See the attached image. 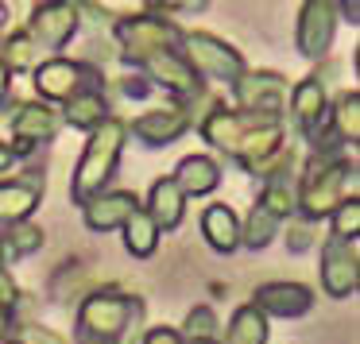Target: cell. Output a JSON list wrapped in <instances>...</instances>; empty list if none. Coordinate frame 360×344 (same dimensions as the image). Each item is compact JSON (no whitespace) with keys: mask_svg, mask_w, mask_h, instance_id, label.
I'll list each match as a JSON object with an SVG mask.
<instances>
[{"mask_svg":"<svg viewBox=\"0 0 360 344\" xmlns=\"http://www.w3.org/2000/svg\"><path fill=\"white\" fill-rule=\"evenodd\" d=\"M151 12H182V16H202L210 8V0H148Z\"/></svg>","mask_w":360,"mask_h":344,"instance_id":"32","label":"cell"},{"mask_svg":"<svg viewBox=\"0 0 360 344\" xmlns=\"http://www.w3.org/2000/svg\"><path fill=\"white\" fill-rule=\"evenodd\" d=\"M8 132H12V147L16 159H27L32 151H43L63 135V117L51 101H16L8 112Z\"/></svg>","mask_w":360,"mask_h":344,"instance_id":"7","label":"cell"},{"mask_svg":"<svg viewBox=\"0 0 360 344\" xmlns=\"http://www.w3.org/2000/svg\"><path fill=\"white\" fill-rule=\"evenodd\" d=\"M356 186L360 174L352 155L306 159V166L295 174V217L321 225L345 197H356Z\"/></svg>","mask_w":360,"mask_h":344,"instance_id":"1","label":"cell"},{"mask_svg":"<svg viewBox=\"0 0 360 344\" xmlns=\"http://www.w3.org/2000/svg\"><path fill=\"white\" fill-rule=\"evenodd\" d=\"M318 279L321 290L337 302H349L360 286V256H356V244L352 240H337L329 236L321 244V267H318Z\"/></svg>","mask_w":360,"mask_h":344,"instance_id":"12","label":"cell"},{"mask_svg":"<svg viewBox=\"0 0 360 344\" xmlns=\"http://www.w3.org/2000/svg\"><path fill=\"white\" fill-rule=\"evenodd\" d=\"M326 124L341 135L345 147H356L360 143V93L356 89H341L337 97H329Z\"/></svg>","mask_w":360,"mask_h":344,"instance_id":"23","label":"cell"},{"mask_svg":"<svg viewBox=\"0 0 360 344\" xmlns=\"http://www.w3.org/2000/svg\"><path fill=\"white\" fill-rule=\"evenodd\" d=\"M120 236H124L128 256H136V259H151L159 251V228H155V220L143 213V205L128 213V220L120 225Z\"/></svg>","mask_w":360,"mask_h":344,"instance_id":"24","label":"cell"},{"mask_svg":"<svg viewBox=\"0 0 360 344\" xmlns=\"http://www.w3.org/2000/svg\"><path fill=\"white\" fill-rule=\"evenodd\" d=\"M8 24H12V12H8V4H4V0H0V35L8 32Z\"/></svg>","mask_w":360,"mask_h":344,"instance_id":"38","label":"cell"},{"mask_svg":"<svg viewBox=\"0 0 360 344\" xmlns=\"http://www.w3.org/2000/svg\"><path fill=\"white\" fill-rule=\"evenodd\" d=\"M179 55L186 58L190 70H194L205 86H210V81H225V86H233V81L248 70V62H244L240 51L229 47L225 39H217V35H210V32H182Z\"/></svg>","mask_w":360,"mask_h":344,"instance_id":"6","label":"cell"},{"mask_svg":"<svg viewBox=\"0 0 360 344\" xmlns=\"http://www.w3.org/2000/svg\"><path fill=\"white\" fill-rule=\"evenodd\" d=\"M74 344H78V340H74Z\"/></svg>","mask_w":360,"mask_h":344,"instance_id":"41","label":"cell"},{"mask_svg":"<svg viewBox=\"0 0 360 344\" xmlns=\"http://www.w3.org/2000/svg\"><path fill=\"white\" fill-rule=\"evenodd\" d=\"M326 220H329V232H333L337 240H352V244H356V236H360V197H345V201L337 205Z\"/></svg>","mask_w":360,"mask_h":344,"instance_id":"30","label":"cell"},{"mask_svg":"<svg viewBox=\"0 0 360 344\" xmlns=\"http://www.w3.org/2000/svg\"><path fill=\"white\" fill-rule=\"evenodd\" d=\"M132 209H140V197H136L132 190H112L109 186V190L94 194L86 205H82V225H86L89 232H97V236L117 232Z\"/></svg>","mask_w":360,"mask_h":344,"instance_id":"16","label":"cell"},{"mask_svg":"<svg viewBox=\"0 0 360 344\" xmlns=\"http://www.w3.org/2000/svg\"><path fill=\"white\" fill-rule=\"evenodd\" d=\"M329 74H333V62L321 58V62L314 66V74H306V78L287 93L290 124H295V132L302 135V140H310V135L326 124V109H329V97H333L329 93V81H326Z\"/></svg>","mask_w":360,"mask_h":344,"instance_id":"9","label":"cell"},{"mask_svg":"<svg viewBox=\"0 0 360 344\" xmlns=\"http://www.w3.org/2000/svg\"><path fill=\"white\" fill-rule=\"evenodd\" d=\"M109 27H112V43H117L112 55H117L128 70H136V66L148 55H155V51H179L182 47V27L174 24V20H167L163 12H151V8L117 16Z\"/></svg>","mask_w":360,"mask_h":344,"instance_id":"4","label":"cell"},{"mask_svg":"<svg viewBox=\"0 0 360 344\" xmlns=\"http://www.w3.org/2000/svg\"><path fill=\"white\" fill-rule=\"evenodd\" d=\"M287 78L279 70H244L233 81V101L240 112H259V117H283L287 109Z\"/></svg>","mask_w":360,"mask_h":344,"instance_id":"11","label":"cell"},{"mask_svg":"<svg viewBox=\"0 0 360 344\" xmlns=\"http://www.w3.org/2000/svg\"><path fill=\"white\" fill-rule=\"evenodd\" d=\"M128 147V120L120 117H105L97 128L86 132V147H82L78 163H74V178H70V201L86 205L94 194L112 186V174H117L120 159Z\"/></svg>","mask_w":360,"mask_h":344,"instance_id":"2","label":"cell"},{"mask_svg":"<svg viewBox=\"0 0 360 344\" xmlns=\"http://www.w3.org/2000/svg\"><path fill=\"white\" fill-rule=\"evenodd\" d=\"M12 101V70L4 62H0V109Z\"/></svg>","mask_w":360,"mask_h":344,"instance_id":"37","label":"cell"},{"mask_svg":"<svg viewBox=\"0 0 360 344\" xmlns=\"http://www.w3.org/2000/svg\"><path fill=\"white\" fill-rule=\"evenodd\" d=\"M337 4L333 0H302L298 8V24H295V47L302 58L310 62H321L329 58L333 51V39H337Z\"/></svg>","mask_w":360,"mask_h":344,"instance_id":"10","label":"cell"},{"mask_svg":"<svg viewBox=\"0 0 360 344\" xmlns=\"http://www.w3.org/2000/svg\"><path fill=\"white\" fill-rule=\"evenodd\" d=\"M143 213L155 220L159 232H174V228H182V220H186V194L179 190V182H174L171 174H163V178L151 182Z\"/></svg>","mask_w":360,"mask_h":344,"instance_id":"17","label":"cell"},{"mask_svg":"<svg viewBox=\"0 0 360 344\" xmlns=\"http://www.w3.org/2000/svg\"><path fill=\"white\" fill-rule=\"evenodd\" d=\"M256 205H264L267 213H275L279 220L295 217V178H267L259 186Z\"/></svg>","mask_w":360,"mask_h":344,"instance_id":"28","label":"cell"},{"mask_svg":"<svg viewBox=\"0 0 360 344\" xmlns=\"http://www.w3.org/2000/svg\"><path fill=\"white\" fill-rule=\"evenodd\" d=\"M112 89H117L120 97H128V101H148L151 89H155V86H151V81L143 78L140 70H124L117 81H112Z\"/></svg>","mask_w":360,"mask_h":344,"instance_id":"31","label":"cell"},{"mask_svg":"<svg viewBox=\"0 0 360 344\" xmlns=\"http://www.w3.org/2000/svg\"><path fill=\"white\" fill-rule=\"evenodd\" d=\"M271 317H264V310L259 305H236V313L229 317L225 325V336H221V344H267L271 340Z\"/></svg>","mask_w":360,"mask_h":344,"instance_id":"22","label":"cell"},{"mask_svg":"<svg viewBox=\"0 0 360 344\" xmlns=\"http://www.w3.org/2000/svg\"><path fill=\"white\" fill-rule=\"evenodd\" d=\"M279 228H283V220L275 217V213H267L264 205H252L248 217L240 220V248H248V251L271 248L275 236H279Z\"/></svg>","mask_w":360,"mask_h":344,"instance_id":"25","label":"cell"},{"mask_svg":"<svg viewBox=\"0 0 360 344\" xmlns=\"http://www.w3.org/2000/svg\"><path fill=\"white\" fill-rule=\"evenodd\" d=\"M0 62L8 66L12 74H27V70H35V66L43 62V55H39V47L32 43V35H27L24 27H16V32H4Z\"/></svg>","mask_w":360,"mask_h":344,"instance_id":"26","label":"cell"},{"mask_svg":"<svg viewBox=\"0 0 360 344\" xmlns=\"http://www.w3.org/2000/svg\"><path fill=\"white\" fill-rule=\"evenodd\" d=\"M279 232H283V244H287L290 256H306V251H314L321 244L318 225L306 217H287V228H279Z\"/></svg>","mask_w":360,"mask_h":344,"instance_id":"29","label":"cell"},{"mask_svg":"<svg viewBox=\"0 0 360 344\" xmlns=\"http://www.w3.org/2000/svg\"><path fill=\"white\" fill-rule=\"evenodd\" d=\"M16 163H20V159H16V147H12L8 140H0V174H8Z\"/></svg>","mask_w":360,"mask_h":344,"instance_id":"36","label":"cell"},{"mask_svg":"<svg viewBox=\"0 0 360 344\" xmlns=\"http://www.w3.org/2000/svg\"><path fill=\"white\" fill-rule=\"evenodd\" d=\"M171 178L179 182V190L186 197H210L225 182V171H221V163L213 155H182Z\"/></svg>","mask_w":360,"mask_h":344,"instance_id":"19","label":"cell"},{"mask_svg":"<svg viewBox=\"0 0 360 344\" xmlns=\"http://www.w3.org/2000/svg\"><path fill=\"white\" fill-rule=\"evenodd\" d=\"M143 302L136 294L120 290H97L86 294L74 317V336L78 344H124V336L140 325Z\"/></svg>","mask_w":360,"mask_h":344,"instance_id":"3","label":"cell"},{"mask_svg":"<svg viewBox=\"0 0 360 344\" xmlns=\"http://www.w3.org/2000/svg\"><path fill=\"white\" fill-rule=\"evenodd\" d=\"M0 344H24V340H20V336H4Z\"/></svg>","mask_w":360,"mask_h":344,"instance_id":"39","label":"cell"},{"mask_svg":"<svg viewBox=\"0 0 360 344\" xmlns=\"http://www.w3.org/2000/svg\"><path fill=\"white\" fill-rule=\"evenodd\" d=\"M179 336L186 344H205V340H217L221 336V317L213 305H194V310L186 313V321H182Z\"/></svg>","mask_w":360,"mask_h":344,"instance_id":"27","label":"cell"},{"mask_svg":"<svg viewBox=\"0 0 360 344\" xmlns=\"http://www.w3.org/2000/svg\"><path fill=\"white\" fill-rule=\"evenodd\" d=\"M202 236L217 256H233L240 251V217L233 205L225 201H210L202 209Z\"/></svg>","mask_w":360,"mask_h":344,"instance_id":"18","label":"cell"},{"mask_svg":"<svg viewBox=\"0 0 360 344\" xmlns=\"http://www.w3.org/2000/svg\"><path fill=\"white\" fill-rule=\"evenodd\" d=\"M35 4H39V0H35Z\"/></svg>","mask_w":360,"mask_h":344,"instance_id":"40","label":"cell"},{"mask_svg":"<svg viewBox=\"0 0 360 344\" xmlns=\"http://www.w3.org/2000/svg\"><path fill=\"white\" fill-rule=\"evenodd\" d=\"M318 294H314L306 282H290V279H279V282H259L252 290V305L264 310V317H279V321H295V317H306L314 310Z\"/></svg>","mask_w":360,"mask_h":344,"instance_id":"14","label":"cell"},{"mask_svg":"<svg viewBox=\"0 0 360 344\" xmlns=\"http://www.w3.org/2000/svg\"><path fill=\"white\" fill-rule=\"evenodd\" d=\"M190 128H194V120H190V112L182 109V105H163V109L140 112V117L128 124V135H136L140 147H148V151H163V147H171L174 140H182Z\"/></svg>","mask_w":360,"mask_h":344,"instance_id":"13","label":"cell"},{"mask_svg":"<svg viewBox=\"0 0 360 344\" xmlns=\"http://www.w3.org/2000/svg\"><path fill=\"white\" fill-rule=\"evenodd\" d=\"M47 232L35 220H16V225H0V267H16L20 259L35 256L43 248Z\"/></svg>","mask_w":360,"mask_h":344,"instance_id":"21","label":"cell"},{"mask_svg":"<svg viewBox=\"0 0 360 344\" xmlns=\"http://www.w3.org/2000/svg\"><path fill=\"white\" fill-rule=\"evenodd\" d=\"M337 4V20H345L349 27L360 24V0H333Z\"/></svg>","mask_w":360,"mask_h":344,"instance_id":"35","label":"cell"},{"mask_svg":"<svg viewBox=\"0 0 360 344\" xmlns=\"http://www.w3.org/2000/svg\"><path fill=\"white\" fill-rule=\"evenodd\" d=\"M140 344H186L179 336V329H171V325H155V329H148V333L140 336Z\"/></svg>","mask_w":360,"mask_h":344,"instance_id":"34","label":"cell"},{"mask_svg":"<svg viewBox=\"0 0 360 344\" xmlns=\"http://www.w3.org/2000/svg\"><path fill=\"white\" fill-rule=\"evenodd\" d=\"M24 298V286L16 282V274H12V267H0V310H16V302Z\"/></svg>","mask_w":360,"mask_h":344,"instance_id":"33","label":"cell"},{"mask_svg":"<svg viewBox=\"0 0 360 344\" xmlns=\"http://www.w3.org/2000/svg\"><path fill=\"white\" fill-rule=\"evenodd\" d=\"M43 166L16 174V178H0V225H16L32 220V213L43 201Z\"/></svg>","mask_w":360,"mask_h":344,"instance_id":"15","label":"cell"},{"mask_svg":"<svg viewBox=\"0 0 360 344\" xmlns=\"http://www.w3.org/2000/svg\"><path fill=\"white\" fill-rule=\"evenodd\" d=\"M58 117H63V128L89 132V128H97L105 117H109V97H105V89H78L74 97L63 101Z\"/></svg>","mask_w":360,"mask_h":344,"instance_id":"20","label":"cell"},{"mask_svg":"<svg viewBox=\"0 0 360 344\" xmlns=\"http://www.w3.org/2000/svg\"><path fill=\"white\" fill-rule=\"evenodd\" d=\"M78 27H82V16H78V8H74V0H39L32 8V16H27L24 32L32 35L39 55L51 58V55L70 47Z\"/></svg>","mask_w":360,"mask_h":344,"instance_id":"8","label":"cell"},{"mask_svg":"<svg viewBox=\"0 0 360 344\" xmlns=\"http://www.w3.org/2000/svg\"><path fill=\"white\" fill-rule=\"evenodd\" d=\"M32 81H35L39 101H55V105H63L66 97H74L78 89H105V93H109V81H105L101 66L86 62V58H70V55L43 58L32 70Z\"/></svg>","mask_w":360,"mask_h":344,"instance_id":"5","label":"cell"}]
</instances>
